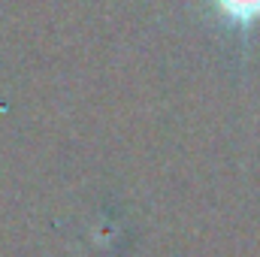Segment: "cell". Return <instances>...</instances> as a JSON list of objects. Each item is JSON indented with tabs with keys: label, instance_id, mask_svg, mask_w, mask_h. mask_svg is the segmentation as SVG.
Listing matches in <instances>:
<instances>
[{
	"label": "cell",
	"instance_id": "6da1fadb",
	"mask_svg": "<svg viewBox=\"0 0 260 257\" xmlns=\"http://www.w3.org/2000/svg\"><path fill=\"white\" fill-rule=\"evenodd\" d=\"M218 15L236 27H251L260 21V0H212Z\"/></svg>",
	"mask_w": 260,
	"mask_h": 257
}]
</instances>
